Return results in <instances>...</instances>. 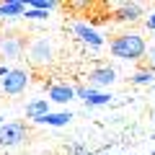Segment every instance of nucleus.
Wrapping results in <instances>:
<instances>
[{
  "label": "nucleus",
  "mask_w": 155,
  "mask_h": 155,
  "mask_svg": "<svg viewBox=\"0 0 155 155\" xmlns=\"http://www.w3.org/2000/svg\"><path fill=\"white\" fill-rule=\"evenodd\" d=\"M114 80H116V70H114V67H109V65L96 67V70L88 75V83L93 85V88H109Z\"/></svg>",
  "instance_id": "6e6552de"
},
{
  "label": "nucleus",
  "mask_w": 155,
  "mask_h": 155,
  "mask_svg": "<svg viewBox=\"0 0 155 155\" xmlns=\"http://www.w3.org/2000/svg\"><path fill=\"white\" fill-rule=\"evenodd\" d=\"M150 140H155V132H153V134H150Z\"/></svg>",
  "instance_id": "aec40b11"
},
{
  "label": "nucleus",
  "mask_w": 155,
  "mask_h": 155,
  "mask_svg": "<svg viewBox=\"0 0 155 155\" xmlns=\"http://www.w3.org/2000/svg\"><path fill=\"white\" fill-rule=\"evenodd\" d=\"M153 39H155V31H153Z\"/></svg>",
  "instance_id": "412c9836"
},
{
  "label": "nucleus",
  "mask_w": 155,
  "mask_h": 155,
  "mask_svg": "<svg viewBox=\"0 0 155 155\" xmlns=\"http://www.w3.org/2000/svg\"><path fill=\"white\" fill-rule=\"evenodd\" d=\"M26 52V39L21 34H0V60H18Z\"/></svg>",
  "instance_id": "20e7f679"
},
{
  "label": "nucleus",
  "mask_w": 155,
  "mask_h": 155,
  "mask_svg": "<svg viewBox=\"0 0 155 155\" xmlns=\"http://www.w3.org/2000/svg\"><path fill=\"white\" fill-rule=\"evenodd\" d=\"M3 124H5V116H3V114H0V127H3Z\"/></svg>",
  "instance_id": "6ab92c4d"
},
{
  "label": "nucleus",
  "mask_w": 155,
  "mask_h": 155,
  "mask_svg": "<svg viewBox=\"0 0 155 155\" xmlns=\"http://www.w3.org/2000/svg\"><path fill=\"white\" fill-rule=\"evenodd\" d=\"M145 23H147V28H150V31H155V11L147 16V21H145Z\"/></svg>",
  "instance_id": "dca6fc26"
},
{
  "label": "nucleus",
  "mask_w": 155,
  "mask_h": 155,
  "mask_svg": "<svg viewBox=\"0 0 155 155\" xmlns=\"http://www.w3.org/2000/svg\"><path fill=\"white\" fill-rule=\"evenodd\" d=\"M147 57H150V70H153V67H155V47H150Z\"/></svg>",
  "instance_id": "f3484780"
},
{
  "label": "nucleus",
  "mask_w": 155,
  "mask_h": 155,
  "mask_svg": "<svg viewBox=\"0 0 155 155\" xmlns=\"http://www.w3.org/2000/svg\"><path fill=\"white\" fill-rule=\"evenodd\" d=\"M111 54L116 60H127V62H137L147 54V41L142 34L137 31H124L111 41Z\"/></svg>",
  "instance_id": "f257e3e1"
},
{
  "label": "nucleus",
  "mask_w": 155,
  "mask_h": 155,
  "mask_svg": "<svg viewBox=\"0 0 155 155\" xmlns=\"http://www.w3.org/2000/svg\"><path fill=\"white\" fill-rule=\"evenodd\" d=\"M114 18L119 23H134V21L142 18V5H140V3H119Z\"/></svg>",
  "instance_id": "1a4fd4ad"
},
{
  "label": "nucleus",
  "mask_w": 155,
  "mask_h": 155,
  "mask_svg": "<svg viewBox=\"0 0 155 155\" xmlns=\"http://www.w3.org/2000/svg\"><path fill=\"white\" fill-rule=\"evenodd\" d=\"M28 85V72L26 70H18V67H11V72H8L5 78H0V91L5 96H18L23 93Z\"/></svg>",
  "instance_id": "39448f33"
},
{
  "label": "nucleus",
  "mask_w": 155,
  "mask_h": 155,
  "mask_svg": "<svg viewBox=\"0 0 155 155\" xmlns=\"http://www.w3.org/2000/svg\"><path fill=\"white\" fill-rule=\"evenodd\" d=\"M28 3L23 0H8V3H0V18H23Z\"/></svg>",
  "instance_id": "9b49d317"
},
{
  "label": "nucleus",
  "mask_w": 155,
  "mask_h": 155,
  "mask_svg": "<svg viewBox=\"0 0 155 155\" xmlns=\"http://www.w3.org/2000/svg\"><path fill=\"white\" fill-rule=\"evenodd\" d=\"M23 18H28V21H47L49 13H47V11H39V8H26Z\"/></svg>",
  "instance_id": "2eb2a0df"
},
{
  "label": "nucleus",
  "mask_w": 155,
  "mask_h": 155,
  "mask_svg": "<svg viewBox=\"0 0 155 155\" xmlns=\"http://www.w3.org/2000/svg\"><path fill=\"white\" fill-rule=\"evenodd\" d=\"M72 122V111H49L47 116H41L36 124H47V127H67Z\"/></svg>",
  "instance_id": "f8f14e48"
},
{
  "label": "nucleus",
  "mask_w": 155,
  "mask_h": 155,
  "mask_svg": "<svg viewBox=\"0 0 155 155\" xmlns=\"http://www.w3.org/2000/svg\"><path fill=\"white\" fill-rule=\"evenodd\" d=\"M52 111V104L47 98H34L26 104V119H31V122H39L41 116H47Z\"/></svg>",
  "instance_id": "9d476101"
},
{
  "label": "nucleus",
  "mask_w": 155,
  "mask_h": 155,
  "mask_svg": "<svg viewBox=\"0 0 155 155\" xmlns=\"http://www.w3.org/2000/svg\"><path fill=\"white\" fill-rule=\"evenodd\" d=\"M129 80H132V85H150V83H155V72L150 70V67H142V70H137Z\"/></svg>",
  "instance_id": "ddd939ff"
},
{
  "label": "nucleus",
  "mask_w": 155,
  "mask_h": 155,
  "mask_svg": "<svg viewBox=\"0 0 155 155\" xmlns=\"http://www.w3.org/2000/svg\"><path fill=\"white\" fill-rule=\"evenodd\" d=\"M28 8H39V11L52 13V11H57V8H60V3H57V0H31V3H28Z\"/></svg>",
  "instance_id": "4468645a"
},
{
  "label": "nucleus",
  "mask_w": 155,
  "mask_h": 155,
  "mask_svg": "<svg viewBox=\"0 0 155 155\" xmlns=\"http://www.w3.org/2000/svg\"><path fill=\"white\" fill-rule=\"evenodd\" d=\"M75 98V85L70 83H49L47 85V101L49 104H70Z\"/></svg>",
  "instance_id": "0eeeda50"
},
{
  "label": "nucleus",
  "mask_w": 155,
  "mask_h": 155,
  "mask_svg": "<svg viewBox=\"0 0 155 155\" xmlns=\"http://www.w3.org/2000/svg\"><path fill=\"white\" fill-rule=\"evenodd\" d=\"M8 72H11V67H8V65H0V78H5Z\"/></svg>",
  "instance_id": "a211bd4d"
},
{
  "label": "nucleus",
  "mask_w": 155,
  "mask_h": 155,
  "mask_svg": "<svg viewBox=\"0 0 155 155\" xmlns=\"http://www.w3.org/2000/svg\"><path fill=\"white\" fill-rule=\"evenodd\" d=\"M28 137V124L26 122H5L0 127V147H16L26 142Z\"/></svg>",
  "instance_id": "7ed1b4c3"
},
{
  "label": "nucleus",
  "mask_w": 155,
  "mask_h": 155,
  "mask_svg": "<svg viewBox=\"0 0 155 155\" xmlns=\"http://www.w3.org/2000/svg\"><path fill=\"white\" fill-rule=\"evenodd\" d=\"M26 52H28V60H31L34 65H49L52 57H54V47H52V39L47 36V34L34 36L26 44Z\"/></svg>",
  "instance_id": "f03ea898"
},
{
  "label": "nucleus",
  "mask_w": 155,
  "mask_h": 155,
  "mask_svg": "<svg viewBox=\"0 0 155 155\" xmlns=\"http://www.w3.org/2000/svg\"><path fill=\"white\" fill-rule=\"evenodd\" d=\"M72 34H75L83 44L93 47V49H101V47H104V36H101L93 26H88V23H83V21H75V23H72Z\"/></svg>",
  "instance_id": "423d86ee"
}]
</instances>
